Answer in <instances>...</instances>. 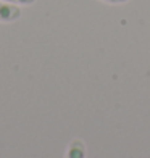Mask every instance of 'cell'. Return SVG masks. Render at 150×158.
I'll return each instance as SVG.
<instances>
[{
  "instance_id": "1",
  "label": "cell",
  "mask_w": 150,
  "mask_h": 158,
  "mask_svg": "<svg viewBox=\"0 0 150 158\" xmlns=\"http://www.w3.org/2000/svg\"><path fill=\"white\" fill-rule=\"evenodd\" d=\"M21 18V10L15 3L0 0V23H15Z\"/></svg>"
},
{
  "instance_id": "2",
  "label": "cell",
  "mask_w": 150,
  "mask_h": 158,
  "mask_svg": "<svg viewBox=\"0 0 150 158\" xmlns=\"http://www.w3.org/2000/svg\"><path fill=\"white\" fill-rule=\"evenodd\" d=\"M65 158H85V143L81 139H74L69 142Z\"/></svg>"
},
{
  "instance_id": "3",
  "label": "cell",
  "mask_w": 150,
  "mask_h": 158,
  "mask_svg": "<svg viewBox=\"0 0 150 158\" xmlns=\"http://www.w3.org/2000/svg\"><path fill=\"white\" fill-rule=\"evenodd\" d=\"M3 2L8 3H15V5H32L35 0H3Z\"/></svg>"
},
{
  "instance_id": "4",
  "label": "cell",
  "mask_w": 150,
  "mask_h": 158,
  "mask_svg": "<svg viewBox=\"0 0 150 158\" xmlns=\"http://www.w3.org/2000/svg\"><path fill=\"white\" fill-rule=\"evenodd\" d=\"M100 2H105V3H110V5H119V3H126L127 0H100Z\"/></svg>"
}]
</instances>
